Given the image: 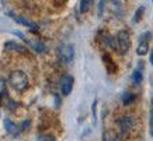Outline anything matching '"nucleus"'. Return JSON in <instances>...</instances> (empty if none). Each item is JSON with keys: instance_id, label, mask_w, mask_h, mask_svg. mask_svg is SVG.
I'll list each match as a JSON object with an SVG mask.
<instances>
[{"instance_id": "obj_1", "label": "nucleus", "mask_w": 153, "mask_h": 141, "mask_svg": "<svg viewBox=\"0 0 153 141\" xmlns=\"http://www.w3.org/2000/svg\"><path fill=\"white\" fill-rule=\"evenodd\" d=\"M9 82H10V85L19 92L25 91L28 88V85H30V80H28L27 74L24 73V71H21V70L11 71V74L9 76Z\"/></svg>"}, {"instance_id": "obj_2", "label": "nucleus", "mask_w": 153, "mask_h": 141, "mask_svg": "<svg viewBox=\"0 0 153 141\" xmlns=\"http://www.w3.org/2000/svg\"><path fill=\"white\" fill-rule=\"evenodd\" d=\"M115 42H117V52L120 55H126L131 48L129 34L126 31H120L115 37Z\"/></svg>"}, {"instance_id": "obj_3", "label": "nucleus", "mask_w": 153, "mask_h": 141, "mask_svg": "<svg viewBox=\"0 0 153 141\" xmlns=\"http://www.w3.org/2000/svg\"><path fill=\"white\" fill-rule=\"evenodd\" d=\"M134 124H135V119L131 115H124V116L117 119V126H118V130H120L122 137L129 134V131L134 129Z\"/></svg>"}, {"instance_id": "obj_4", "label": "nucleus", "mask_w": 153, "mask_h": 141, "mask_svg": "<svg viewBox=\"0 0 153 141\" xmlns=\"http://www.w3.org/2000/svg\"><path fill=\"white\" fill-rule=\"evenodd\" d=\"M150 38H152V34L150 32H143L139 37V43H138V48H136V55L138 56H145L149 52V42H150Z\"/></svg>"}, {"instance_id": "obj_5", "label": "nucleus", "mask_w": 153, "mask_h": 141, "mask_svg": "<svg viewBox=\"0 0 153 141\" xmlns=\"http://www.w3.org/2000/svg\"><path fill=\"white\" fill-rule=\"evenodd\" d=\"M58 55H59V59L63 62V63H72V60L74 57V49L73 45H62L59 46L58 49Z\"/></svg>"}, {"instance_id": "obj_6", "label": "nucleus", "mask_w": 153, "mask_h": 141, "mask_svg": "<svg viewBox=\"0 0 153 141\" xmlns=\"http://www.w3.org/2000/svg\"><path fill=\"white\" fill-rule=\"evenodd\" d=\"M73 82H74V78L70 76V74H65L62 80H60V92L62 95H70V92L73 90Z\"/></svg>"}, {"instance_id": "obj_7", "label": "nucleus", "mask_w": 153, "mask_h": 141, "mask_svg": "<svg viewBox=\"0 0 153 141\" xmlns=\"http://www.w3.org/2000/svg\"><path fill=\"white\" fill-rule=\"evenodd\" d=\"M9 15L16 21V23L21 24V25L30 28V29H33V31H37V28H38L37 24L33 23V21H30V20L25 18V17H23V15H17V14H14V13H9Z\"/></svg>"}, {"instance_id": "obj_8", "label": "nucleus", "mask_w": 153, "mask_h": 141, "mask_svg": "<svg viewBox=\"0 0 153 141\" xmlns=\"http://www.w3.org/2000/svg\"><path fill=\"white\" fill-rule=\"evenodd\" d=\"M16 34H17V35H19V37H21L24 39V41L27 42L28 45L31 46V48H33L34 50H35V52H37V53H44V52H45V50H47V48H45V45H44V43H42V42H38V41H30V39H27V38L24 37L23 34H20V32H16Z\"/></svg>"}, {"instance_id": "obj_9", "label": "nucleus", "mask_w": 153, "mask_h": 141, "mask_svg": "<svg viewBox=\"0 0 153 141\" xmlns=\"http://www.w3.org/2000/svg\"><path fill=\"white\" fill-rule=\"evenodd\" d=\"M4 127H6V131L13 137H17L20 134V131H21V127L17 126L14 122H11L10 119H6L4 120Z\"/></svg>"}, {"instance_id": "obj_10", "label": "nucleus", "mask_w": 153, "mask_h": 141, "mask_svg": "<svg viewBox=\"0 0 153 141\" xmlns=\"http://www.w3.org/2000/svg\"><path fill=\"white\" fill-rule=\"evenodd\" d=\"M4 49L6 50H17V52H21V53H27V48L23 45H19L17 42L14 41H9L4 43Z\"/></svg>"}, {"instance_id": "obj_11", "label": "nucleus", "mask_w": 153, "mask_h": 141, "mask_svg": "<svg viewBox=\"0 0 153 141\" xmlns=\"http://www.w3.org/2000/svg\"><path fill=\"white\" fill-rule=\"evenodd\" d=\"M0 101H1V104L4 105L6 108H7V109H10V110H14L17 106H19V104H17V102H14L11 98H9V96H7V94H4L3 96H0Z\"/></svg>"}, {"instance_id": "obj_12", "label": "nucleus", "mask_w": 153, "mask_h": 141, "mask_svg": "<svg viewBox=\"0 0 153 141\" xmlns=\"http://www.w3.org/2000/svg\"><path fill=\"white\" fill-rule=\"evenodd\" d=\"M102 42H104V45H105L107 48H110V49H117L115 38L111 37V35H108V34H104V37H102Z\"/></svg>"}, {"instance_id": "obj_13", "label": "nucleus", "mask_w": 153, "mask_h": 141, "mask_svg": "<svg viewBox=\"0 0 153 141\" xmlns=\"http://www.w3.org/2000/svg\"><path fill=\"white\" fill-rule=\"evenodd\" d=\"M142 66H143V64L140 63L139 64V68H136V70L134 71V74H132V81H134V84H140V82H142V80H143Z\"/></svg>"}, {"instance_id": "obj_14", "label": "nucleus", "mask_w": 153, "mask_h": 141, "mask_svg": "<svg viewBox=\"0 0 153 141\" xmlns=\"http://www.w3.org/2000/svg\"><path fill=\"white\" fill-rule=\"evenodd\" d=\"M111 10L118 17L122 15V4L120 3V0H111Z\"/></svg>"}, {"instance_id": "obj_15", "label": "nucleus", "mask_w": 153, "mask_h": 141, "mask_svg": "<svg viewBox=\"0 0 153 141\" xmlns=\"http://www.w3.org/2000/svg\"><path fill=\"white\" fill-rule=\"evenodd\" d=\"M143 14H145V7H143V6H140V7H138V10L135 11L134 18H132V23H134V24L139 23L140 20H142V17H143Z\"/></svg>"}, {"instance_id": "obj_16", "label": "nucleus", "mask_w": 153, "mask_h": 141, "mask_svg": "<svg viewBox=\"0 0 153 141\" xmlns=\"http://www.w3.org/2000/svg\"><path fill=\"white\" fill-rule=\"evenodd\" d=\"M134 101H135V95L132 94V92H125V94L122 95V104L125 105V106L131 105Z\"/></svg>"}, {"instance_id": "obj_17", "label": "nucleus", "mask_w": 153, "mask_h": 141, "mask_svg": "<svg viewBox=\"0 0 153 141\" xmlns=\"http://www.w3.org/2000/svg\"><path fill=\"white\" fill-rule=\"evenodd\" d=\"M93 4V0H80V13H87Z\"/></svg>"}, {"instance_id": "obj_18", "label": "nucleus", "mask_w": 153, "mask_h": 141, "mask_svg": "<svg viewBox=\"0 0 153 141\" xmlns=\"http://www.w3.org/2000/svg\"><path fill=\"white\" fill-rule=\"evenodd\" d=\"M37 141H56L55 136L53 134H48V133H45V134H39L37 138Z\"/></svg>"}, {"instance_id": "obj_19", "label": "nucleus", "mask_w": 153, "mask_h": 141, "mask_svg": "<svg viewBox=\"0 0 153 141\" xmlns=\"http://www.w3.org/2000/svg\"><path fill=\"white\" fill-rule=\"evenodd\" d=\"M149 131L153 137V105L150 106V113H149Z\"/></svg>"}, {"instance_id": "obj_20", "label": "nucleus", "mask_w": 153, "mask_h": 141, "mask_svg": "<svg viewBox=\"0 0 153 141\" xmlns=\"http://www.w3.org/2000/svg\"><path fill=\"white\" fill-rule=\"evenodd\" d=\"M105 137H107V141H121L120 136H118V134H115L114 131H111V133H108V134H105Z\"/></svg>"}, {"instance_id": "obj_21", "label": "nucleus", "mask_w": 153, "mask_h": 141, "mask_svg": "<svg viewBox=\"0 0 153 141\" xmlns=\"http://www.w3.org/2000/svg\"><path fill=\"white\" fill-rule=\"evenodd\" d=\"M4 94H7V91H6V82L3 78L0 77V96H3Z\"/></svg>"}, {"instance_id": "obj_22", "label": "nucleus", "mask_w": 153, "mask_h": 141, "mask_svg": "<svg viewBox=\"0 0 153 141\" xmlns=\"http://www.w3.org/2000/svg\"><path fill=\"white\" fill-rule=\"evenodd\" d=\"M104 6H105V0H100V3H98V17H102Z\"/></svg>"}, {"instance_id": "obj_23", "label": "nucleus", "mask_w": 153, "mask_h": 141, "mask_svg": "<svg viewBox=\"0 0 153 141\" xmlns=\"http://www.w3.org/2000/svg\"><path fill=\"white\" fill-rule=\"evenodd\" d=\"M28 126H30V120H25V122H23V124L20 126V127H21V131H24V130H28Z\"/></svg>"}, {"instance_id": "obj_24", "label": "nucleus", "mask_w": 153, "mask_h": 141, "mask_svg": "<svg viewBox=\"0 0 153 141\" xmlns=\"http://www.w3.org/2000/svg\"><path fill=\"white\" fill-rule=\"evenodd\" d=\"M150 63H152V66H153V52H150Z\"/></svg>"}, {"instance_id": "obj_25", "label": "nucleus", "mask_w": 153, "mask_h": 141, "mask_svg": "<svg viewBox=\"0 0 153 141\" xmlns=\"http://www.w3.org/2000/svg\"><path fill=\"white\" fill-rule=\"evenodd\" d=\"M102 141H107V137H105V134L102 136Z\"/></svg>"}]
</instances>
